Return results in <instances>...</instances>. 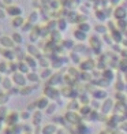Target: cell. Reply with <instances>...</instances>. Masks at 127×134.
I'll return each instance as SVG.
<instances>
[{
  "instance_id": "30",
  "label": "cell",
  "mask_w": 127,
  "mask_h": 134,
  "mask_svg": "<svg viewBox=\"0 0 127 134\" xmlns=\"http://www.w3.org/2000/svg\"><path fill=\"white\" fill-rule=\"evenodd\" d=\"M8 100H10V94H7V93H0V105L5 104Z\"/></svg>"
},
{
  "instance_id": "39",
  "label": "cell",
  "mask_w": 127,
  "mask_h": 134,
  "mask_svg": "<svg viewBox=\"0 0 127 134\" xmlns=\"http://www.w3.org/2000/svg\"><path fill=\"white\" fill-rule=\"evenodd\" d=\"M5 15H4V13H3V11L2 10H0V19H2V18H4Z\"/></svg>"
},
{
  "instance_id": "44",
  "label": "cell",
  "mask_w": 127,
  "mask_h": 134,
  "mask_svg": "<svg viewBox=\"0 0 127 134\" xmlns=\"http://www.w3.org/2000/svg\"><path fill=\"white\" fill-rule=\"evenodd\" d=\"M0 51H2V49H0Z\"/></svg>"
},
{
  "instance_id": "23",
  "label": "cell",
  "mask_w": 127,
  "mask_h": 134,
  "mask_svg": "<svg viewBox=\"0 0 127 134\" xmlns=\"http://www.w3.org/2000/svg\"><path fill=\"white\" fill-rule=\"evenodd\" d=\"M56 108H57V104H55V103H51L49 105H48V108L45 109V114L47 115H53L56 112Z\"/></svg>"
},
{
  "instance_id": "41",
  "label": "cell",
  "mask_w": 127,
  "mask_h": 134,
  "mask_svg": "<svg viewBox=\"0 0 127 134\" xmlns=\"http://www.w3.org/2000/svg\"><path fill=\"white\" fill-rule=\"evenodd\" d=\"M100 134H107V133H104V131H100Z\"/></svg>"
},
{
  "instance_id": "19",
  "label": "cell",
  "mask_w": 127,
  "mask_h": 134,
  "mask_svg": "<svg viewBox=\"0 0 127 134\" xmlns=\"http://www.w3.org/2000/svg\"><path fill=\"white\" fill-rule=\"evenodd\" d=\"M74 37L78 41H85V40H86V33L82 32V30H75V32H74Z\"/></svg>"
},
{
  "instance_id": "37",
  "label": "cell",
  "mask_w": 127,
  "mask_h": 134,
  "mask_svg": "<svg viewBox=\"0 0 127 134\" xmlns=\"http://www.w3.org/2000/svg\"><path fill=\"white\" fill-rule=\"evenodd\" d=\"M120 129H122L123 131H127V122H124V123H122V126H120Z\"/></svg>"
},
{
  "instance_id": "34",
  "label": "cell",
  "mask_w": 127,
  "mask_h": 134,
  "mask_svg": "<svg viewBox=\"0 0 127 134\" xmlns=\"http://www.w3.org/2000/svg\"><path fill=\"white\" fill-rule=\"evenodd\" d=\"M32 25H33L32 22H27L26 25H23V26H22V29L25 30V32H30V29H32Z\"/></svg>"
},
{
  "instance_id": "15",
  "label": "cell",
  "mask_w": 127,
  "mask_h": 134,
  "mask_svg": "<svg viewBox=\"0 0 127 134\" xmlns=\"http://www.w3.org/2000/svg\"><path fill=\"white\" fill-rule=\"evenodd\" d=\"M107 92L105 90H101V89H99V90H96V92H93V97L96 100H102V99H107Z\"/></svg>"
},
{
  "instance_id": "4",
  "label": "cell",
  "mask_w": 127,
  "mask_h": 134,
  "mask_svg": "<svg viewBox=\"0 0 127 134\" xmlns=\"http://www.w3.org/2000/svg\"><path fill=\"white\" fill-rule=\"evenodd\" d=\"M60 94H62V93H60L55 86H48V85H47V88L44 89V96H47L48 99H55V100H57V97H59Z\"/></svg>"
},
{
  "instance_id": "16",
  "label": "cell",
  "mask_w": 127,
  "mask_h": 134,
  "mask_svg": "<svg viewBox=\"0 0 127 134\" xmlns=\"http://www.w3.org/2000/svg\"><path fill=\"white\" fill-rule=\"evenodd\" d=\"M89 114H92V107H89L88 104H85L79 108V115L81 116H86V115H89Z\"/></svg>"
},
{
  "instance_id": "27",
  "label": "cell",
  "mask_w": 127,
  "mask_h": 134,
  "mask_svg": "<svg viewBox=\"0 0 127 134\" xmlns=\"http://www.w3.org/2000/svg\"><path fill=\"white\" fill-rule=\"evenodd\" d=\"M78 108H81V107H79V104H77L75 100H71L67 104V109H68V111H75V109H78Z\"/></svg>"
},
{
  "instance_id": "26",
  "label": "cell",
  "mask_w": 127,
  "mask_h": 134,
  "mask_svg": "<svg viewBox=\"0 0 127 134\" xmlns=\"http://www.w3.org/2000/svg\"><path fill=\"white\" fill-rule=\"evenodd\" d=\"M53 74H52V70L51 69H44L42 70V72H41V80H47V78H51Z\"/></svg>"
},
{
  "instance_id": "2",
  "label": "cell",
  "mask_w": 127,
  "mask_h": 134,
  "mask_svg": "<svg viewBox=\"0 0 127 134\" xmlns=\"http://www.w3.org/2000/svg\"><path fill=\"white\" fill-rule=\"evenodd\" d=\"M13 81H14V83L16 85V86H19V88H22V86H25L26 85V81H27V78H26V75L23 74V72H21V71H15L14 74H13Z\"/></svg>"
},
{
  "instance_id": "33",
  "label": "cell",
  "mask_w": 127,
  "mask_h": 134,
  "mask_svg": "<svg viewBox=\"0 0 127 134\" xmlns=\"http://www.w3.org/2000/svg\"><path fill=\"white\" fill-rule=\"evenodd\" d=\"M96 30H97L99 33H105L107 32V27L102 26V25H97V26H96Z\"/></svg>"
},
{
  "instance_id": "40",
  "label": "cell",
  "mask_w": 127,
  "mask_h": 134,
  "mask_svg": "<svg viewBox=\"0 0 127 134\" xmlns=\"http://www.w3.org/2000/svg\"><path fill=\"white\" fill-rule=\"evenodd\" d=\"M2 82H3V77H2V75H0V83H2Z\"/></svg>"
},
{
  "instance_id": "22",
  "label": "cell",
  "mask_w": 127,
  "mask_h": 134,
  "mask_svg": "<svg viewBox=\"0 0 127 134\" xmlns=\"http://www.w3.org/2000/svg\"><path fill=\"white\" fill-rule=\"evenodd\" d=\"M27 52H29V55H32V56H34V58H37V55H40L37 47H34L33 44L27 45Z\"/></svg>"
},
{
  "instance_id": "25",
  "label": "cell",
  "mask_w": 127,
  "mask_h": 134,
  "mask_svg": "<svg viewBox=\"0 0 127 134\" xmlns=\"http://www.w3.org/2000/svg\"><path fill=\"white\" fill-rule=\"evenodd\" d=\"M126 16V10L124 8H118L115 11V18H118V19H124Z\"/></svg>"
},
{
  "instance_id": "17",
  "label": "cell",
  "mask_w": 127,
  "mask_h": 134,
  "mask_svg": "<svg viewBox=\"0 0 127 134\" xmlns=\"http://www.w3.org/2000/svg\"><path fill=\"white\" fill-rule=\"evenodd\" d=\"M90 45H92V48H94V49H97V48L101 47V41L99 37H96V36H93V37H90Z\"/></svg>"
},
{
  "instance_id": "9",
  "label": "cell",
  "mask_w": 127,
  "mask_h": 134,
  "mask_svg": "<svg viewBox=\"0 0 127 134\" xmlns=\"http://www.w3.org/2000/svg\"><path fill=\"white\" fill-rule=\"evenodd\" d=\"M42 112H41V109H36V111L33 112V116H32V120H33V126H40L41 125V122H42Z\"/></svg>"
},
{
  "instance_id": "35",
  "label": "cell",
  "mask_w": 127,
  "mask_h": 134,
  "mask_svg": "<svg viewBox=\"0 0 127 134\" xmlns=\"http://www.w3.org/2000/svg\"><path fill=\"white\" fill-rule=\"evenodd\" d=\"M56 134H70V131H68L67 129H64V127H59Z\"/></svg>"
},
{
  "instance_id": "21",
  "label": "cell",
  "mask_w": 127,
  "mask_h": 134,
  "mask_svg": "<svg viewBox=\"0 0 127 134\" xmlns=\"http://www.w3.org/2000/svg\"><path fill=\"white\" fill-rule=\"evenodd\" d=\"M92 67H93V62H92V60H85V62L81 63V69H82L83 71L92 70Z\"/></svg>"
},
{
  "instance_id": "38",
  "label": "cell",
  "mask_w": 127,
  "mask_h": 134,
  "mask_svg": "<svg viewBox=\"0 0 127 134\" xmlns=\"http://www.w3.org/2000/svg\"><path fill=\"white\" fill-rule=\"evenodd\" d=\"M3 123H4V122L0 120V134H2V133H3V130H4V125H3Z\"/></svg>"
},
{
  "instance_id": "28",
  "label": "cell",
  "mask_w": 127,
  "mask_h": 134,
  "mask_svg": "<svg viewBox=\"0 0 127 134\" xmlns=\"http://www.w3.org/2000/svg\"><path fill=\"white\" fill-rule=\"evenodd\" d=\"M32 112L30 111H27V109H25V111H22L21 112V119L22 120H29V119H32Z\"/></svg>"
},
{
  "instance_id": "20",
  "label": "cell",
  "mask_w": 127,
  "mask_h": 134,
  "mask_svg": "<svg viewBox=\"0 0 127 134\" xmlns=\"http://www.w3.org/2000/svg\"><path fill=\"white\" fill-rule=\"evenodd\" d=\"M29 69H30V67L27 66L26 62H19V63H18V70H19L21 72H23V74H25V72L27 74V72H29Z\"/></svg>"
},
{
  "instance_id": "11",
  "label": "cell",
  "mask_w": 127,
  "mask_h": 134,
  "mask_svg": "<svg viewBox=\"0 0 127 134\" xmlns=\"http://www.w3.org/2000/svg\"><path fill=\"white\" fill-rule=\"evenodd\" d=\"M25 62L27 63V66L30 67V69H34V67L37 66V59H36L34 56H32V55H26Z\"/></svg>"
},
{
  "instance_id": "24",
  "label": "cell",
  "mask_w": 127,
  "mask_h": 134,
  "mask_svg": "<svg viewBox=\"0 0 127 134\" xmlns=\"http://www.w3.org/2000/svg\"><path fill=\"white\" fill-rule=\"evenodd\" d=\"M7 115H8L7 108L3 107V105H0V120H2V122H5V119H7Z\"/></svg>"
},
{
  "instance_id": "18",
  "label": "cell",
  "mask_w": 127,
  "mask_h": 134,
  "mask_svg": "<svg viewBox=\"0 0 127 134\" xmlns=\"http://www.w3.org/2000/svg\"><path fill=\"white\" fill-rule=\"evenodd\" d=\"M7 13L10 15H13V16H19L21 13H22V10H21V7H10L7 10Z\"/></svg>"
},
{
  "instance_id": "10",
  "label": "cell",
  "mask_w": 127,
  "mask_h": 134,
  "mask_svg": "<svg viewBox=\"0 0 127 134\" xmlns=\"http://www.w3.org/2000/svg\"><path fill=\"white\" fill-rule=\"evenodd\" d=\"M26 78H27V81L34 82V83H38V81L41 80V77L37 75V72H34V71H29L26 74Z\"/></svg>"
},
{
  "instance_id": "1",
  "label": "cell",
  "mask_w": 127,
  "mask_h": 134,
  "mask_svg": "<svg viewBox=\"0 0 127 134\" xmlns=\"http://www.w3.org/2000/svg\"><path fill=\"white\" fill-rule=\"evenodd\" d=\"M64 118L66 120H67V125H78V123H81V115L79 114H77L75 111H67L64 115Z\"/></svg>"
},
{
  "instance_id": "36",
  "label": "cell",
  "mask_w": 127,
  "mask_h": 134,
  "mask_svg": "<svg viewBox=\"0 0 127 134\" xmlns=\"http://www.w3.org/2000/svg\"><path fill=\"white\" fill-rule=\"evenodd\" d=\"M3 71H7V64L5 63H0V72H3Z\"/></svg>"
},
{
  "instance_id": "42",
  "label": "cell",
  "mask_w": 127,
  "mask_h": 134,
  "mask_svg": "<svg viewBox=\"0 0 127 134\" xmlns=\"http://www.w3.org/2000/svg\"><path fill=\"white\" fill-rule=\"evenodd\" d=\"M126 37H127V30H126Z\"/></svg>"
},
{
  "instance_id": "32",
  "label": "cell",
  "mask_w": 127,
  "mask_h": 134,
  "mask_svg": "<svg viewBox=\"0 0 127 134\" xmlns=\"http://www.w3.org/2000/svg\"><path fill=\"white\" fill-rule=\"evenodd\" d=\"M79 101L82 103V104H88V103H89V97H88V94H82V97L79 96Z\"/></svg>"
},
{
  "instance_id": "3",
  "label": "cell",
  "mask_w": 127,
  "mask_h": 134,
  "mask_svg": "<svg viewBox=\"0 0 127 134\" xmlns=\"http://www.w3.org/2000/svg\"><path fill=\"white\" fill-rule=\"evenodd\" d=\"M21 120V112H16V111H11L7 115V119H5V123L7 126H14L18 125V122Z\"/></svg>"
},
{
  "instance_id": "8",
  "label": "cell",
  "mask_w": 127,
  "mask_h": 134,
  "mask_svg": "<svg viewBox=\"0 0 127 134\" xmlns=\"http://www.w3.org/2000/svg\"><path fill=\"white\" fill-rule=\"evenodd\" d=\"M36 104H37V109H41L42 111V109H47L51 103H49V99H48L47 96H41L40 99L36 101Z\"/></svg>"
},
{
  "instance_id": "12",
  "label": "cell",
  "mask_w": 127,
  "mask_h": 134,
  "mask_svg": "<svg viewBox=\"0 0 127 134\" xmlns=\"http://www.w3.org/2000/svg\"><path fill=\"white\" fill-rule=\"evenodd\" d=\"M13 85H14L13 78H3L2 86L4 88V90H11V89H13Z\"/></svg>"
},
{
  "instance_id": "14",
  "label": "cell",
  "mask_w": 127,
  "mask_h": 134,
  "mask_svg": "<svg viewBox=\"0 0 127 134\" xmlns=\"http://www.w3.org/2000/svg\"><path fill=\"white\" fill-rule=\"evenodd\" d=\"M11 25H13L14 27H22L23 25H25V21H23L22 16H14L13 22H11Z\"/></svg>"
},
{
  "instance_id": "13",
  "label": "cell",
  "mask_w": 127,
  "mask_h": 134,
  "mask_svg": "<svg viewBox=\"0 0 127 134\" xmlns=\"http://www.w3.org/2000/svg\"><path fill=\"white\" fill-rule=\"evenodd\" d=\"M34 89H36V85H34V86H27V85H25V86L21 88V96H29V94H32Z\"/></svg>"
},
{
  "instance_id": "7",
  "label": "cell",
  "mask_w": 127,
  "mask_h": 134,
  "mask_svg": "<svg viewBox=\"0 0 127 134\" xmlns=\"http://www.w3.org/2000/svg\"><path fill=\"white\" fill-rule=\"evenodd\" d=\"M0 45L4 47V48H10V49H11V48L15 45V42H14L13 37H8V36H2V37H0Z\"/></svg>"
},
{
  "instance_id": "43",
  "label": "cell",
  "mask_w": 127,
  "mask_h": 134,
  "mask_svg": "<svg viewBox=\"0 0 127 134\" xmlns=\"http://www.w3.org/2000/svg\"><path fill=\"white\" fill-rule=\"evenodd\" d=\"M0 37H2V32H0Z\"/></svg>"
},
{
  "instance_id": "29",
  "label": "cell",
  "mask_w": 127,
  "mask_h": 134,
  "mask_svg": "<svg viewBox=\"0 0 127 134\" xmlns=\"http://www.w3.org/2000/svg\"><path fill=\"white\" fill-rule=\"evenodd\" d=\"M11 37H13V40H14L15 44H22V42H23L22 34H19V33H14L13 36H11Z\"/></svg>"
},
{
  "instance_id": "5",
  "label": "cell",
  "mask_w": 127,
  "mask_h": 134,
  "mask_svg": "<svg viewBox=\"0 0 127 134\" xmlns=\"http://www.w3.org/2000/svg\"><path fill=\"white\" fill-rule=\"evenodd\" d=\"M113 109V100L111 99H105L104 103L101 104V114L102 115H108Z\"/></svg>"
},
{
  "instance_id": "31",
  "label": "cell",
  "mask_w": 127,
  "mask_h": 134,
  "mask_svg": "<svg viewBox=\"0 0 127 134\" xmlns=\"http://www.w3.org/2000/svg\"><path fill=\"white\" fill-rule=\"evenodd\" d=\"M89 29H90L89 23H81V25H79V30H82V32H85V33H86Z\"/></svg>"
},
{
  "instance_id": "6",
  "label": "cell",
  "mask_w": 127,
  "mask_h": 134,
  "mask_svg": "<svg viewBox=\"0 0 127 134\" xmlns=\"http://www.w3.org/2000/svg\"><path fill=\"white\" fill-rule=\"evenodd\" d=\"M57 129H59V127L55 123H48V125L42 126L41 134H56L57 133Z\"/></svg>"
}]
</instances>
